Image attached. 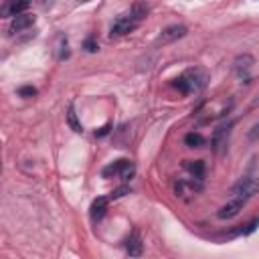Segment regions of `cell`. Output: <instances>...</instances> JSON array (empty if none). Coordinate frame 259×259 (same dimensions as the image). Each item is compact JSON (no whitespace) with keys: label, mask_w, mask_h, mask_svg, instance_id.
<instances>
[{"label":"cell","mask_w":259,"mask_h":259,"mask_svg":"<svg viewBox=\"0 0 259 259\" xmlns=\"http://www.w3.org/2000/svg\"><path fill=\"white\" fill-rule=\"evenodd\" d=\"M150 12V6L146 2H136L132 4L125 12L117 14L115 20L111 22V36H123L127 32H132Z\"/></svg>","instance_id":"1"},{"label":"cell","mask_w":259,"mask_h":259,"mask_svg":"<svg viewBox=\"0 0 259 259\" xmlns=\"http://www.w3.org/2000/svg\"><path fill=\"white\" fill-rule=\"evenodd\" d=\"M206 83H208V73L200 67H192V69H186L184 73H180L172 81V87H176L184 95H192V93H200L206 87Z\"/></svg>","instance_id":"2"},{"label":"cell","mask_w":259,"mask_h":259,"mask_svg":"<svg viewBox=\"0 0 259 259\" xmlns=\"http://www.w3.org/2000/svg\"><path fill=\"white\" fill-rule=\"evenodd\" d=\"M134 164L130 162V160H125V158H121V160H115V162H111V164H107L103 170H101V176L103 178H109V176H119L121 180H130L132 176H134Z\"/></svg>","instance_id":"3"},{"label":"cell","mask_w":259,"mask_h":259,"mask_svg":"<svg viewBox=\"0 0 259 259\" xmlns=\"http://www.w3.org/2000/svg\"><path fill=\"white\" fill-rule=\"evenodd\" d=\"M249 198H251V196H247V194H233V198H231L225 206H221V208L217 210V217H219V219H223V221L237 217V214L243 210V206L247 204V200H249Z\"/></svg>","instance_id":"4"},{"label":"cell","mask_w":259,"mask_h":259,"mask_svg":"<svg viewBox=\"0 0 259 259\" xmlns=\"http://www.w3.org/2000/svg\"><path fill=\"white\" fill-rule=\"evenodd\" d=\"M231 127L233 123H221L214 132H212V138H210V144H212V150L217 154H225L227 148H229V136H231Z\"/></svg>","instance_id":"5"},{"label":"cell","mask_w":259,"mask_h":259,"mask_svg":"<svg viewBox=\"0 0 259 259\" xmlns=\"http://www.w3.org/2000/svg\"><path fill=\"white\" fill-rule=\"evenodd\" d=\"M176 194H180L182 198H188V196H192V194H198V192H202V180L200 178H180L178 182H176Z\"/></svg>","instance_id":"6"},{"label":"cell","mask_w":259,"mask_h":259,"mask_svg":"<svg viewBox=\"0 0 259 259\" xmlns=\"http://www.w3.org/2000/svg\"><path fill=\"white\" fill-rule=\"evenodd\" d=\"M255 192H259V176H243V178L233 186V194H247V196H253Z\"/></svg>","instance_id":"7"},{"label":"cell","mask_w":259,"mask_h":259,"mask_svg":"<svg viewBox=\"0 0 259 259\" xmlns=\"http://www.w3.org/2000/svg\"><path fill=\"white\" fill-rule=\"evenodd\" d=\"M182 36H186V26L184 24H170V26H166L160 32V36H158L156 42L158 45H168V42H174V40H178Z\"/></svg>","instance_id":"8"},{"label":"cell","mask_w":259,"mask_h":259,"mask_svg":"<svg viewBox=\"0 0 259 259\" xmlns=\"http://www.w3.org/2000/svg\"><path fill=\"white\" fill-rule=\"evenodd\" d=\"M255 65V59L251 57V55H247V53H243V55H239V57H235V61H233V71L239 75V79H249V71H251V67Z\"/></svg>","instance_id":"9"},{"label":"cell","mask_w":259,"mask_h":259,"mask_svg":"<svg viewBox=\"0 0 259 259\" xmlns=\"http://www.w3.org/2000/svg\"><path fill=\"white\" fill-rule=\"evenodd\" d=\"M32 4V0H6L2 4V16H18V14H24L26 8Z\"/></svg>","instance_id":"10"},{"label":"cell","mask_w":259,"mask_h":259,"mask_svg":"<svg viewBox=\"0 0 259 259\" xmlns=\"http://www.w3.org/2000/svg\"><path fill=\"white\" fill-rule=\"evenodd\" d=\"M109 200H111L109 196H97V198L91 202V206H89V217H91L93 223H99V221L105 217V210H107Z\"/></svg>","instance_id":"11"},{"label":"cell","mask_w":259,"mask_h":259,"mask_svg":"<svg viewBox=\"0 0 259 259\" xmlns=\"http://www.w3.org/2000/svg\"><path fill=\"white\" fill-rule=\"evenodd\" d=\"M34 16L32 14H18V16H14L12 18V22H10V28H8V32L10 34H16V32H22V30H26V28H30L32 24H34Z\"/></svg>","instance_id":"12"},{"label":"cell","mask_w":259,"mask_h":259,"mask_svg":"<svg viewBox=\"0 0 259 259\" xmlns=\"http://www.w3.org/2000/svg\"><path fill=\"white\" fill-rule=\"evenodd\" d=\"M125 251H127L130 257H138V255H142V239H140V235H138L136 231L125 239Z\"/></svg>","instance_id":"13"},{"label":"cell","mask_w":259,"mask_h":259,"mask_svg":"<svg viewBox=\"0 0 259 259\" xmlns=\"http://www.w3.org/2000/svg\"><path fill=\"white\" fill-rule=\"evenodd\" d=\"M194 178H204V162L202 160H184V164H182Z\"/></svg>","instance_id":"14"},{"label":"cell","mask_w":259,"mask_h":259,"mask_svg":"<svg viewBox=\"0 0 259 259\" xmlns=\"http://www.w3.org/2000/svg\"><path fill=\"white\" fill-rule=\"evenodd\" d=\"M67 123L71 125V130H73V132H77V134H81V132H83V125H81V121L77 119V113H75L73 103H71V105H69V109H67Z\"/></svg>","instance_id":"15"},{"label":"cell","mask_w":259,"mask_h":259,"mask_svg":"<svg viewBox=\"0 0 259 259\" xmlns=\"http://www.w3.org/2000/svg\"><path fill=\"white\" fill-rule=\"evenodd\" d=\"M184 142H186L188 148H200V146L204 144V138H202L198 132H190V134L184 136Z\"/></svg>","instance_id":"16"},{"label":"cell","mask_w":259,"mask_h":259,"mask_svg":"<svg viewBox=\"0 0 259 259\" xmlns=\"http://www.w3.org/2000/svg\"><path fill=\"white\" fill-rule=\"evenodd\" d=\"M69 57V45H67V36L65 34H59V55L57 59L59 61H65Z\"/></svg>","instance_id":"17"},{"label":"cell","mask_w":259,"mask_h":259,"mask_svg":"<svg viewBox=\"0 0 259 259\" xmlns=\"http://www.w3.org/2000/svg\"><path fill=\"white\" fill-rule=\"evenodd\" d=\"M130 192H132V188H130L127 184H123V186L115 188V190L109 194V198H111V200H115V198H121V196H125V194H130Z\"/></svg>","instance_id":"18"},{"label":"cell","mask_w":259,"mask_h":259,"mask_svg":"<svg viewBox=\"0 0 259 259\" xmlns=\"http://www.w3.org/2000/svg\"><path fill=\"white\" fill-rule=\"evenodd\" d=\"M83 49H85L87 53H95L99 47H97L95 38H93V36H89V38H85V42H83Z\"/></svg>","instance_id":"19"},{"label":"cell","mask_w":259,"mask_h":259,"mask_svg":"<svg viewBox=\"0 0 259 259\" xmlns=\"http://www.w3.org/2000/svg\"><path fill=\"white\" fill-rule=\"evenodd\" d=\"M18 95H20V97H34V95H36V89L30 87V85H28V87H20V89H18Z\"/></svg>","instance_id":"20"},{"label":"cell","mask_w":259,"mask_h":259,"mask_svg":"<svg viewBox=\"0 0 259 259\" xmlns=\"http://www.w3.org/2000/svg\"><path fill=\"white\" fill-rule=\"evenodd\" d=\"M247 138L251 140V142H255V140H259V123H255L249 132H247Z\"/></svg>","instance_id":"21"},{"label":"cell","mask_w":259,"mask_h":259,"mask_svg":"<svg viewBox=\"0 0 259 259\" xmlns=\"http://www.w3.org/2000/svg\"><path fill=\"white\" fill-rule=\"evenodd\" d=\"M36 2H38L40 8H51V6L55 4V0H36Z\"/></svg>","instance_id":"22"},{"label":"cell","mask_w":259,"mask_h":259,"mask_svg":"<svg viewBox=\"0 0 259 259\" xmlns=\"http://www.w3.org/2000/svg\"><path fill=\"white\" fill-rule=\"evenodd\" d=\"M107 132H109V125H105V127H101L99 132H95V136H105Z\"/></svg>","instance_id":"23"},{"label":"cell","mask_w":259,"mask_h":259,"mask_svg":"<svg viewBox=\"0 0 259 259\" xmlns=\"http://www.w3.org/2000/svg\"><path fill=\"white\" fill-rule=\"evenodd\" d=\"M77 2H89V0H77Z\"/></svg>","instance_id":"24"}]
</instances>
